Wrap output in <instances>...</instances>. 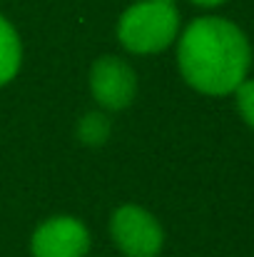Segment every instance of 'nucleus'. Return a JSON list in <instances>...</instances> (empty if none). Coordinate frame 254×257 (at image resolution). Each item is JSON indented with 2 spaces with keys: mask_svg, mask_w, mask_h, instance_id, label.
I'll return each mask as SVG.
<instances>
[{
  "mask_svg": "<svg viewBox=\"0 0 254 257\" xmlns=\"http://www.w3.org/2000/svg\"><path fill=\"white\" fill-rule=\"evenodd\" d=\"M234 92H237V107L242 120L254 127V80H242Z\"/></svg>",
  "mask_w": 254,
  "mask_h": 257,
  "instance_id": "obj_8",
  "label": "nucleus"
},
{
  "mask_svg": "<svg viewBox=\"0 0 254 257\" xmlns=\"http://www.w3.org/2000/svg\"><path fill=\"white\" fill-rule=\"evenodd\" d=\"M110 117L102 112H87L78 122V138L87 145H102L110 138Z\"/></svg>",
  "mask_w": 254,
  "mask_h": 257,
  "instance_id": "obj_7",
  "label": "nucleus"
},
{
  "mask_svg": "<svg viewBox=\"0 0 254 257\" xmlns=\"http://www.w3.org/2000/svg\"><path fill=\"white\" fill-rule=\"evenodd\" d=\"M177 63L182 78L194 90L227 95L247 80L252 48L234 23L224 18H197L179 38Z\"/></svg>",
  "mask_w": 254,
  "mask_h": 257,
  "instance_id": "obj_1",
  "label": "nucleus"
},
{
  "mask_svg": "<svg viewBox=\"0 0 254 257\" xmlns=\"http://www.w3.org/2000/svg\"><path fill=\"white\" fill-rule=\"evenodd\" d=\"M20 60H23L20 38H18L15 28L0 15V85L10 83L18 75Z\"/></svg>",
  "mask_w": 254,
  "mask_h": 257,
  "instance_id": "obj_6",
  "label": "nucleus"
},
{
  "mask_svg": "<svg viewBox=\"0 0 254 257\" xmlns=\"http://www.w3.org/2000/svg\"><path fill=\"white\" fill-rule=\"evenodd\" d=\"M194 5H202V8H214V5H222L224 0H192Z\"/></svg>",
  "mask_w": 254,
  "mask_h": 257,
  "instance_id": "obj_9",
  "label": "nucleus"
},
{
  "mask_svg": "<svg viewBox=\"0 0 254 257\" xmlns=\"http://www.w3.org/2000/svg\"><path fill=\"white\" fill-rule=\"evenodd\" d=\"M177 30H179V10L174 0L135 3L122 13L117 23L120 43L137 55H152L165 50L177 38Z\"/></svg>",
  "mask_w": 254,
  "mask_h": 257,
  "instance_id": "obj_2",
  "label": "nucleus"
},
{
  "mask_svg": "<svg viewBox=\"0 0 254 257\" xmlns=\"http://www.w3.org/2000/svg\"><path fill=\"white\" fill-rule=\"evenodd\" d=\"M30 250L33 257H85L90 250V235L80 220L58 215L35 230Z\"/></svg>",
  "mask_w": 254,
  "mask_h": 257,
  "instance_id": "obj_4",
  "label": "nucleus"
},
{
  "mask_svg": "<svg viewBox=\"0 0 254 257\" xmlns=\"http://www.w3.org/2000/svg\"><path fill=\"white\" fill-rule=\"evenodd\" d=\"M110 232L127 257H155L165 240L160 222L137 205H125L115 210L110 220Z\"/></svg>",
  "mask_w": 254,
  "mask_h": 257,
  "instance_id": "obj_3",
  "label": "nucleus"
},
{
  "mask_svg": "<svg viewBox=\"0 0 254 257\" xmlns=\"http://www.w3.org/2000/svg\"><path fill=\"white\" fill-rule=\"evenodd\" d=\"M90 90H92V97L102 107L122 110L135 100V92H137L135 70L125 60L115 55H105L90 70Z\"/></svg>",
  "mask_w": 254,
  "mask_h": 257,
  "instance_id": "obj_5",
  "label": "nucleus"
}]
</instances>
